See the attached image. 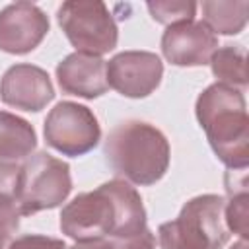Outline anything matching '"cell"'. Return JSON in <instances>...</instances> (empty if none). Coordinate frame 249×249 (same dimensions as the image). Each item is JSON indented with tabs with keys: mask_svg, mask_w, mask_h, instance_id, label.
Segmentation results:
<instances>
[{
	"mask_svg": "<svg viewBox=\"0 0 249 249\" xmlns=\"http://www.w3.org/2000/svg\"><path fill=\"white\" fill-rule=\"evenodd\" d=\"M146 228L142 196L124 179L80 193L60 210V231L76 243L130 237Z\"/></svg>",
	"mask_w": 249,
	"mask_h": 249,
	"instance_id": "obj_1",
	"label": "cell"
},
{
	"mask_svg": "<svg viewBox=\"0 0 249 249\" xmlns=\"http://www.w3.org/2000/svg\"><path fill=\"white\" fill-rule=\"evenodd\" d=\"M195 113L216 158L230 171H245L249 163V119L243 91L214 82L196 97Z\"/></svg>",
	"mask_w": 249,
	"mask_h": 249,
	"instance_id": "obj_2",
	"label": "cell"
},
{
	"mask_svg": "<svg viewBox=\"0 0 249 249\" xmlns=\"http://www.w3.org/2000/svg\"><path fill=\"white\" fill-rule=\"evenodd\" d=\"M103 156L111 169L130 185H156L169 167L165 134L144 121H123L105 138Z\"/></svg>",
	"mask_w": 249,
	"mask_h": 249,
	"instance_id": "obj_3",
	"label": "cell"
},
{
	"mask_svg": "<svg viewBox=\"0 0 249 249\" xmlns=\"http://www.w3.org/2000/svg\"><path fill=\"white\" fill-rule=\"evenodd\" d=\"M226 198L198 195L187 200L175 220L158 228L161 249H222L230 239L224 216Z\"/></svg>",
	"mask_w": 249,
	"mask_h": 249,
	"instance_id": "obj_4",
	"label": "cell"
},
{
	"mask_svg": "<svg viewBox=\"0 0 249 249\" xmlns=\"http://www.w3.org/2000/svg\"><path fill=\"white\" fill-rule=\"evenodd\" d=\"M72 191L70 165L47 152L31 154L18 175V208L21 216L60 206Z\"/></svg>",
	"mask_w": 249,
	"mask_h": 249,
	"instance_id": "obj_5",
	"label": "cell"
},
{
	"mask_svg": "<svg viewBox=\"0 0 249 249\" xmlns=\"http://www.w3.org/2000/svg\"><path fill=\"white\" fill-rule=\"evenodd\" d=\"M56 21L76 53L101 58L117 47V21L99 0L62 2L56 10Z\"/></svg>",
	"mask_w": 249,
	"mask_h": 249,
	"instance_id": "obj_6",
	"label": "cell"
},
{
	"mask_svg": "<svg viewBox=\"0 0 249 249\" xmlns=\"http://www.w3.org/2000/svg\"><path fill=\"white\" fill-rule=\"evenodd\" d=\"M43 134L53 150L78 158L99 144L101 126L89 107L76 101H58L45 119Z\"/></svg>",
	"mask_w": 249,
	"mask_h": 249,
	"instance_id": "obj_7",
	"label": "cell"
},
{
	"mask_svg": "<svg viewBox=\"0 0 249 249\" xmlns=\"http://www.w3.org/2000/svg\"><path fill=\"white\" fill-rule=\"evenodd\" d=\"M163 62L150 51H123L107 62V84L132 99L148 97L161 82Z\"/></svg>",
	"mask_w": 249,
	"mask_h": 249,
	"instance_id": "obj_8",
	"label": "cell"
},
{
	"mask_svg": "<svg viewBox=\"0 0 249 249\" xmlns=\"http://www.w3.org/2000/svg\"><path fill=\"white\" fill-rule=\"evenodd\" d=\"M49 27V16L37 4H8L0 10V51L27 54L43 43Z\"/></svg>",
	"mask_w": 249,
	"mask_h": 249,
	"instance_id": "obj_9",
	"label": "cell"
},
{
	"mask_svg": "<svg viewBox=\"0 0 249 249\" xmlns=\"http://www.w3.org/2000/svg\"><path fill=\"white\" fill-rule=\"evenodd\" d=\"M216 49L218 37L202 19L169 25L161 35V53L173 66H204Z\"/></svg>",
	"mask_w": 249,
	"mask_h": 249,
	"instance_id": "obj_10",
	"label": "cell"
},
{
	"mask_svg": "<svg viewBox=\"0 0 249 249\" xmlns=\"http://www.w3.org/2000/svg\"><path fill=\"white\" fill-rule=\"evenodd\" d=\"M0 99L16 109L37 113L54 99V88L47 70L35 64H14L0 78Z\"/></svg>",
	"mask_w": 249,
	"mask_h": 249,
	"instance_id": "obj_11",
	"label": "cell"
},
{
	"mask_svg": "<svg viewBox=\"0 0 249 249\" xmlns=\"http://www.w3.org/2000/svg\"><path fill=\"white\" fill-rule=\"evenodd\" d=\"M56 82L62 93L95 99L109 89L107 62L99 56L72 53L56 64Z\"/></svg>",
	"mask_w": 249,
	"mask_h": 249,
	"instance_id": "obj_12",
	"label": "cell"
},
{
	"mask_svg": "<svg viewBox=\"0 0 249 249\" xmlns=\"http://www.w3.org/2000/svg\"><path fill=\"white\" fill-rule=\"evenodd\" d=\"M35 148V128L25 119L8 111H0V161L21 165Z\"/></svg>",
	"mask_w": 249,
	"mask_h": 249,
	"instance_id": "obj_13",
	"label": "cell"
},
{
	"mask_svg": "<svg viewBox=\"0 0 249 249\" xmlns=\"http://www.w3.org/2000/svg\"><path fill=\"white\" fill-rule=\"evenodd\" d=\"M202 6V21L220 35H237L247 25L249 2H224V0H206Z\"/></svg>",
	"mask_w": 249,
	"mask_h": 249,
	"instance_id": "obj_14",
	"label": "cell"
},
{
	"mask_svg": "<svg viewBox=\"0 0 249 249\" xmlns=\"http://www.w3.org/2000/svg\"><path fill=\"white\" fill-rule=\"evenodd\" d=\"M210 68L218 84L245 91L247 88V53L241 45H224L214 51Z\"/></svg>",
	"mask_w": 249,
	"mask_h": 249,
	"instance_id": "obj_15",
	"label": "cell"
},
{
	"mask_svg": "<svg viewBox=\"0 0 249 249\" xmlns=\"http://www.w3.org/2000/svg\"><path fill=\"white\" fill-rule=\"evenodd\" d=\"M18 175L19 165L0 161V226L16 231L19 228V208H18Z\"/></svg>",
	"mask_w": 249,
	"mask_h": 249,
	"instance_id": "obj_16",
	"label": "cell"
},
{
	"mask_svg": "<svg viewBox=\"0 0 249 249\" xmlns=\"http://www.w3.org/2000/svg\"><path fill=\"white\" fill-rule=\"evenodd\" d=\"M150 16L163 25H175L183 21H193L196 14V2L191 0H156L146 4Z\"/></svg>",
	"mask_w": 249,
	"mask_h": 249,
	"instance_id": "obj_17",
	"label": "cell"
},
{
	"mask_svg": "<svg viewBox=\"0 0 249 249\" xmlns=\"http://www.w3.org/2000/svg\"><path fill=\"white\" fill-rule=\"evenodd\" d=\"M230 193V200H226V208H224V216H226V224L230 233H237L239 239H247V189L241 191H228Z\"/></svg>",
	"mask_w": 249,
	"mask_h": 249,
	"instance_id": "obj_18",
	"label": "cell"
},
{
	"mask_svg": "<svg viewBox=\"0 0 249 249\" xmlns=\"http://www.w3.org/2000/svg\"><path fill=\"white\" fill-rule=\"evenodd\" d=\"M8 249H68V247L58 237L41 235V233H25V235L12 239Z\"/></svg>",
	"mask_w": 249,
	"mask_h": 249,
	"instance_id": "obj_19",
	"label": "cell"
},
{
	"mask_svg": "<svg viewBox=\"0 0 249 249\" xmlns=\"http://www.w3.org/2000/svg\"><path fill=\"white\" fill-rule=\"evenodd\" d=\"M113 243L117 249H156V237L148 228L136 235L113 239Z\"/></svg>",
	"mask_w": 249,
	"mask_h": 249,
	"instance_id": "obj_20",
	"label": "cell"
},
{
	"mask_svg": "<svg viewBox=\"0 0 249 249\" xmlns=\"http://www.w3.org/2000/svg\"><path fill=\"white\" fill-rule=\"evenodd\" d=\"M68 249H117L113 239H97V241H84V243H74Z\"/></svg>",
	"mask_w": 249,
	"mask_h": 249,
	"instance_id": "obj_21",
	"label": "cell"
},
{
	"mask_svg": "<svg viewBox=\"0 0 249 249\" xmlns=\"http://www.w3.org/2000/svg\"><path fill=\"white\" fill-rule=\"evenodd\" d=\"M12 233H14V231H10V230H6V228L0 226V249H8V247H10Z\"/></svg>",
	"mask_w": 249,
	"mask_h": 249,
	"instance_id": "obj_22",
	"label": "cell"
},
{
	"mask_svg": "<svg viewBox=\"0 0 249 249\" xmlns=\"http://www.w3.org/2000/svg\"><path fill=\"white\" fill-rule=\"evenodd\" d=\"M230 249H247V239H239V241L233 243Z\"/></svg>",
	"mask_w": 249,
	"mask_h": 249,
	"instance_id": "obj_23",
	"label": "cell"
}]
</instances>
